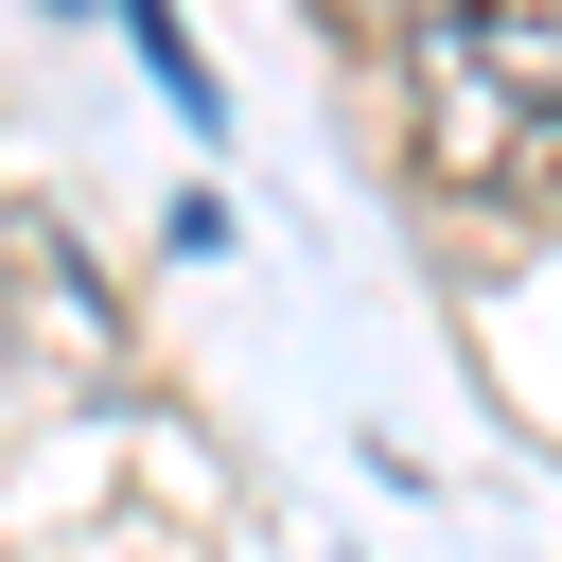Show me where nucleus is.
<instances>
[{"label":"nucleus","mask_w":562,"mask_h":562,"mask_svg":"<svg viewBox=\"0 0 562 562\" xmlns=\"http://www.w3.org/2000/svg\"><path fill=\"white\" fill-rule=\"evenodd\" d=\"M404 158L457 211H562V0H404Z\"/></svg>","instance_id":"nucleus-1"},{"label":"nucleus","mask_w":562,"mask_h":562,"mask_svg":"<svg viewBox=\"0 0 562 562\" xmlns=\"http://www.w3.org/2000/svg\"><path fill=\"white\" fill-rule=\"evenodd\" d=\"M316 18H369V0H316Z\"/></svg>","instance_id":"nucleus-2"}]
</instances>
